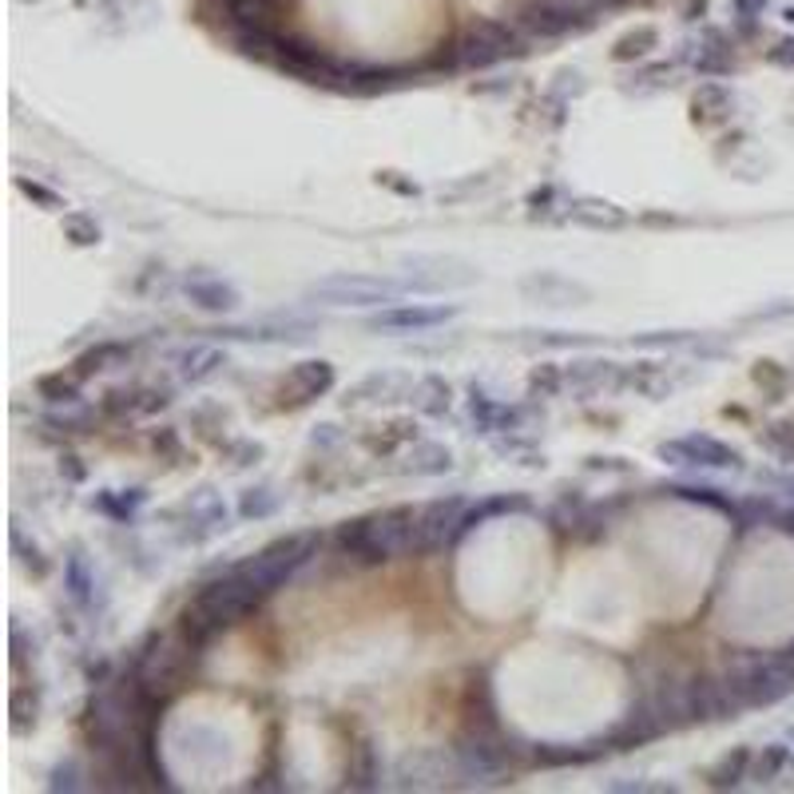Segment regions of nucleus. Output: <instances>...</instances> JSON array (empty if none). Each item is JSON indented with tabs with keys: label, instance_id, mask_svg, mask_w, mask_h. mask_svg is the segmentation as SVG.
<instances>
[{
	"label": "nucleus",
	"instance_id": "1",
	"mask_svg": "<svg viewBox=\"0 0 794 794\" xmlns=\"http://www.w3.org/2000/svg\"><path fill=\"white\" fill-rule=\"evenodd\" d=\"M263 600H266L263 592H259L239 568L230 565L227 572L207 580L196 596L187 600L184 612H179V620H175V632L184 635L191 647L207 652L223 632H230L239 620H247Z\"/></svg>",
	"mask_w": 794,
	"mask_h": 794
},
{
	"label": "nucleus",
	"instance_id": "2",
	"mask_svg": "<svg viewBox=\"0 0 794 794\" xmlns=\"http://www.w3.org/2000/svg\"><path fill=\"white\" fill-rule=\"evenodd\" d=\"M414 529H417V508L414 505H393L369 517L345 520L338 529V553L345 560H354L357 568H378L390 565L398 556L414 553Z\"/></svg>",
	"mask_w": 794,
	"mask_h": 794
},
{
	"label": "nucleus",
	"instance_id": "3",
	"mask_svg": "<svg viewBox=\"0 0 794 794\" xmlns=\"http://www.w3.org/2000/svg\"><path fill=\"white\" fill-rule=\"evenodd\" d=\"M199 659H203V652L187 644L179 632H155L148 635V644L139 647L136 659H131V676L155 700L172 703L191 683V671H196Z\"/></svg>",
	"mask_w": 794,
	"mask_h": 794
},
{
	"label": "nucleus",
	"instance_id": "4",
	"mask_svg": "<svg viewBox=\"0 0 794 794\" xmlns=\"http://www.w3.org/2000/svg\"><path fill=\"white\" fill-rule=\"evenodd\" d=\"M323 549V532L318 529H306V532H290V537H278V541L263 544L254 556L239 560V572L251 580L263 596H275L278 588H287L302 568L311 565L314 556Z\"/></svg>",
	"mask_w": 794,
	"mask_h": 794
},
{
	"label": "nucleus",
	"instance_id": "5",
	"mask_svg": "<svg viewBox=\"0 0 794 794\" xmlns=\"http://www.w3.org/2000/svg\"><path fill=\"white\" fill-rule=\"evenodd\" d=\"M723 680L743 711H751V707H774L786 695H794V656L739 659V664H731L723 671Z\"/></svg>",
	"mask_w": 794,
	"mask_h": 794
},
{
	"label": "nucleus",
	"instance_id": "6",
	"mask_svg": "<svg viewBox=\"0 0 794 794\" xmlns=\"http://www.w3.org/2000/svg\"><path fill=\"white\" fill-rule=\"evenodd\" d=\"M405 294H409L405 282H393V278L330 275V278H318V282L306 290V302H314V306H330V311H381V306L402 302Z\"/></svg>",
	"mask_w": 794,
	"mask_h": 794
},
{
	"label": "nucleus",
	"instance_id": "7",
	"mask_svg": "<svg viewBox=\"0 0 794 794\" xmlns=\"http://www.w3.org/2000/svg\"><path fill=\"white\" fill-rule=\"evenodd\" d=\"M529 52V33L520 24L505 21H472L465 33L453 40V60L457 68H493L501 60Z\"/></svg>",
	"mask_w": 794,
	"mask_h": 794
},
{
	"label": "nucleus",
	"instance_id": "8",
	"mask_svg": "<svg viewBox=\"0 0 794 794\" xmlns=\"http://www.w3.org/2000/svg\"><path fill=\"white\" fill-rule=\"evenodd\" d=\"M600 0H532L517 16V24L529 36L541 40H560L568 33H584L596 21Z\"/></svg>",
	"mask_w": 794,
	"mask_h": 794
},
{
	"label": "nucleus",
	"instance_id": "9",
	"mask_svg": "<svg viewBox=\"0 0 794 794\" xmlns=\"http://www.w3.org/2000/svg\"><path fill=\"white\" fill-rule=\"evenodd\" d=\"M656 457L664 465H680V469H743V453L711 433H683L664 445H656Z\"/></svg>",
	"mask_w": 794,
	"mask_h": 794
},
{
	"label": "nucleus",
	"instance_id": "10",
	"mask_svg": "<svg viewBox=\"0 0 794 794\" xmlns=\"http://www.w3.org/2000/svg\"><path fill=\"white\" fill-rule=\"evenodd\" d=\"M465 496H438L429 505L417 508V529H414V553L409 556H433L441 549H450L457 537V525L465 517Z\"/></svg>",
	"mask_w": 794,
	"mask_h": 794
},
{
	"label": "nucleus",
	"instance_id": "11",
	"mask_svg": "<svg viewBox=\"0 0 794 794\" xmlns=\"http://www.w3.org/2000/svg\"><path fill=\"white\" fill-rule=\"evenodd\" d=\"M453 318H457V306L393 302V306H381L366 326L374 330V335H429V330H438V326L453 323Z\"/></svg>",
	"mask_w": 794,
	"mask_h": 794
},
{
	"label": "nucleus",
	"instance_id": "12",
	"mask_svg": "<svg viewBox=\"0 0 794 794\" xmlns=\"http://www.w3.org/2000/svg\"><path fill=\"white\" fill-rule=\"evenodd\" d=\"M409 275H405V290L414 294H441V290H457L477 282V270L461 259H441V254H417L409 259Z\"/></svg>",
	"mask_w": 794,
	"mask_h": 794
},
{
	"label": "nucleus",
	"instance_id": "13",
	"mask_svg": "<svg viewBox=\"0 0 794 794\" xmlns=\"http://www.w3.org/2000/svg\"><path fill=\"white\" fill-rule=\"evenodd\" d=\"M659 735H664V719H659L656 703H652V695H640V700L612 723L604 743H608L612 751H640V747H647V743H656Z\"/></svg>",
	"mask_w": 794,
	"mask_h": 794
},
{
	"label": "nucleus",
	"instance_id": "14",
	"mask_svg": "<svg viewBox=\"0 0 794 794\" xmlns=\"http://www.w3.org/2000/svg\"><path fill=\"white\" fill-rule=\"evenodd\" d=\"M335 362H326V357H306L299 366L290 369L278 393H282V405L287 409H299V405H311L314 398H326V393L335 390Z\"/></svg>",
	"mask_w": 794,
	"mask_h": 794
},
{
	"label": "nucleus",
	"instance_id": "15",
	"mask_svg": "<svg viewBox=\"0 0 794 794\" xmlns=\"http://www.w3.org/2000/svg\"><path fill=\"white\" fill-rule=\"evenodd\" d=\"M565 381L572 398H596V393H620L628 390V366L604 362V357H584L565 366Z\"/></svg>",
	"mask_w": 794,
	"mask_h": 794
},
{
	"label": "nucleus",
	"instance_id": "16",
	"mask_svg": "<svg viewBox=\"0 0 794 794\" xmlns=\"http://www.w3.org/2000/svg\"><path fill=\"white\" fill-rule=\"evenodd\" d=\"M409 390H414V378L402 374V369H378V374H366V378L350 386L345 393V405H393V402H409Z\"/></svg>",
	"mask_w": 794,
	"mask_h": 794
},
{
	"label": "nucleus",
	"instance_id": "17",
	"mask_svg": "<svg viewBox=\"0 0 794 794\" xmlns=\"http://www.w3.org/2000/svg\"><path fill=\"white\" fill-rule=\"evenodd\" d=\"M450 771L461 774L457 767V755H445V751H417V755H405L402 759V771H398V779H402V791H426V786H445V779H450Z\"/></svg>",
	"mask_w": 794,
	"mask_h": 794
},
{
	"label": "nucleus",
	"instance_id": "18",
	"mask_svg": "<svg viewBox=\"0 0 794 794\" xmlns=\"http://www.w3.org/2000/svg\"><path fill=\"white\" fill-rule=\"evenodd\" d=\"M560 219L572 223V227H588V230H620L632 223V215H628L620 203H612V199L580 196V199H568L565 211H560Z\"/></svg>",
	"mask_w": 794,
	"mask_h": 794
},
{
	"label": "nucleus",
	"instance_id": "19",
	"mask_svg": "<svg viewBox=\"0 0 794 794\" xmlns=\"http://www.w3.org/2000/svg\"><path fill=\"white\" fill-rule=\"evenodd\" d=\"M465 405H469V421L477 426V433H517V429H525V414H520V405H508V402H501V398H489L484 390H469Z\"/></svg>",
	"mask_w": 794,
	"mask_h": 794
},
{
	"label": "nucleus",
	"instance_id": "20",
	"mask_svg": "<svg viewBox=\"0 0 794 794\" xmlns=\"http://www.w3.org/2000/svg\"><path fill=\"white\" fill-rule=\"evenodd\" d=\"M172 362H175V374H179V381H187V386H203V381L219 378L223 369L230 366L227 350H223V345H215V342L184 345V350H179Z\"/></svg>",
	"mask_w": 794,
	"mask_h": 794
},
{
	"label": "nucleus",
	"instance_id": "21",
	"mask_svg": "<svg viewBox=\"0 0 794 794\" xmlns=\"http://www.w3.org/2000/svg\"><path fill=\"white\" fill-rule=\"evenodd\" d=\"M184 294L203 314H235L242 306V294L219 275H191L184 282Z\"/></svg>",
	"mask_w": 794,
	"mask_h": 794
},
{
	"label": "nucleus",
	"instance_id": "22",
	"mask_svg": "<svg viewBox=\"0 0 794 794\" xmlns=\"http://www.w3.org/2000/svg\"><path fill=\"white\" fill-rule=\"evenodd\" d=\"M187 532L184 541H211L215 532H227V520H230V508L223 505L219 496H215V489H199L191 501H187Z\"/></svg>",
	"mask_w": 794,
	"mask_h": 794
},
{
	"label": "nucleus",
	"instance_id": "23",
	"mask_svg": "<svg viewBox=\"0 0 794 794\" xmlns=\"http://www.w3.org/2000/svg\"><path fill=\"white\" fill-rule=\"evenodd\" d=\"M345 791H378L381 786V755L374 747V739L369 735H354L350 743V755H345Z\"/></svg>",
	"mask_w": 794,
	"mask_h": 794
},
{
	"label": "nucleus",
	"instance_id": "24",
	"mask_svg": "<svg viewBox=\"0 0 794 794\" xmlns=\"http://www.w3.org/2000/svg\"><path fill=\"white\" fill-rule=\"evenodd\" d=\"M172 405V393L167 390H112L100 402V414L112 417V421H124V417H151Z\"/></svg>",
	"mask_w": 794,
	"mask_h": 794
},
{
	"label": "nucleus",
	"instance_id": "25",
	"mask_svg": "<svg viewBox=\"0 0 794 794\" xmlns=\"http://www.w3.org/2000/svg\"><path fill=\"white\" fill-rule=\"evenodd\" d=\"M604 755H612L604 735L592 743H532V763H541V767H588Z\"/></svg>",
	"mask_w": 794,
	"mask_h": 794
},
{
	"label": "nucleus",
	"instance_id": "26",
	"mask_svg": "<svg viewBox=\"0 0 794 794\" xmlns=\"http://www.w3.org/2000/svg\"><path fill=\"white\" fill-rule=\"evenodd\" d=\"M453 469V450L450 445H438V441H417L402 453V465L398 472L405 477H441V472Z\"/></svg>",
	"mask_w": 794,
	"mask_h": 794
},
{
	"label": "nucleus",
	"instance_id": "27",
	"mask_svg": "<svg viewBox=\"0 0 794 794\" xmlns=\"http://www.w3.org/2000/svg\"><path fill=\"white\" fill-rule=\"evenodd\" d=\"M409 405H414V414H421V417H450L453 386L441 378V374H421V378H414Z\"/></svg>",
	"mask_w": 794,
	"mask_h": 794
},
{
	"label": "nucleus",
	"instance_id": "28",
	"mask_svg": "<svg viewBox=\"0 0 794 794\" xmlns=\"http://www.w3.org/2000/svg\"><path fill=\"white\" fill-rule=\"evenodd\" d=\"M127 362H131V345L108 338V342H96L92 350H84V354L76 357V374H80V378H96V374H108V369L127 366Z\"/></svg>",
	"mask_w": 794,
	"mask_h": 794
},
{
	"label": "nucleus",
	"instance_id": "29",
	"mask_svg": "<svg viewBox=\"0 0 794 794\" xmlns=\"http://www.w3.org/2000/svg\"><path fill=\"white\" fill-rule=\"evenodd\" d=\"M751 763H755V751L751 747L727 751L723 759L707 771V786H711V791H739L743 779H751Z\"/></svg>",
	"mask_w": 794,
	"mask_h": 794
},
{
	"label": "nucleus",
	"instance_id": "30",
	"mask_svg": "<svg viewBox=\"0 0 794 794\" xmlns=\"http://www.w3.org/2000/svg\"><path fill=\"white\" fill-rule=\"evenodd\" d=\"M731 68H735V56H731L727 36L719 33V28H707V33H703L700 56H695V76L711 80V76H727Z\"/></svg>",
	"mask_w": 794,
	"mask_h": 794
},
{
	"label": "nucleus",
	"instance_id": "31",
	"mask_svg": "<svg viewBox=\"0 0 794 794\" xmlns=\"http://www.w3.org/2000/svg\"><path fill=\"white\" fill-rule=\"evenodd\" d=\"M64 588H68V600L80 612H92L96 604V568L84 560L80 553H72L64 560Z\"/></svg>",
	"mask_w": 794,
	"mask_h": 794
},
{
	"label": "nucleus",
	"instance_id": "32",
	"mask_svg": "<svg viewBox=\"0 0 794 794\" xmlns=\"http://www.w3.org/2000/svg\"><path fill=\"white\" fill-rule=\"evenodd\" d=\"M529 508V501L525 496H508V493H501V496H489V501H481L477 508H465V517H461V525H457V537H453V544L457 541H465L472 529H481L484 520L489 517H501V513H525Z\"/></svg>",
	"mask_w": 794,
	"mask_h": 794
},
{
	"label": "nucleus",
	"instance_id": "33",
	"mask_svg": "<svg viewBox=\"0 0 794 794\" xmlns=\"http://www.w3.org/2000/svg\"><path fill=\"white\" fill-rule=\"evenodd\" d=\"M143 489H124V493H115V489H104V493L92 496V508L96 513H104V517H112L115 525H127V520L136 517V508L143 505Z\"/></svg>",
	"mask_w": 794,
	"mask_h": 794
},
{
	"label": "nucleus",
	"instance_id": "34",
	"mask_svg": "<svg viewBox=\"0 0 794 794\" xmlns=\"http://www.w3.org/2000/svg\"><path fill=\"white\" fill-rule=\"evenodd\" d=\"M731 112V92L723 84H700V92L691 96V119L695 124H711Z\"/></svg>",
	"mask_w": 794,
	"mask_h": 794
},
{
	"label": "nucleus",
	"instance_id": "35",
	"mask_svg": "<svg viewBox=\"0 0 794 794\" xmlns=\"http://www.w3.org/2000/svg\"><path fill=\"white\" fill-rule=\"evenodd\" d=\"M652 48H659V28L640 24V28L623 33L620 40L612 45V60H616V64H632V60H644Z\"/></svg>",
	"mask_w": 794,
	"mask_h": 794
},
{
	"label": "nucleus",
	"instance_id": "36",
	"mask_svg": "<svg viewBox=\"0 0 794 794\" xmlns=\"http://www.w3.org/2000/svg\"><path fill=\"white\" fill-rule=\"evenodd\" d=\"M80 374L72 369V374H48V378H40L36 381V393L45 398V402H52V405H72V402H80Z\"/></svg>",
	"mask_w": 794,
	"mask_h": 794
},
{
	"label": "nucleus",
	"instance_id": "37",
	"mask_svg": "<svg viewBox=\"0 0 794 794\" xmlns=\"http://www.w3.org/2000/svg\"><path fill=\"white\" fill-rule=\"evenodd\" d=\"M671 496H680V501H691V505H707V508H719V513H727V517H735L739 505L731 501V496H723L719 489H711V484H668Z\"/></svg>",
	"mask_w": 794,
	"mask_h": 794
},
{
	"label": "nucleus",
	"instance_id": "38",
	"mask_svg": "<svg viewBox=\"0 0 794 794\" xmlns=\"http://www.w3.org/2000/svg\"><path fill=\"white\" fill-rule=\"evenodd\" d=\"M278 505H282V493H275L270 484H259V489H247V493L239 496V517L266 520V517H275Z\"/></svg>",
	"mask_w": 794,
	"mask_h": 794
},
{
	"label": "nucleus",
	"instance_id": "39",
	"mask_svg": "<svg viewBox=\"0 0 794 794\" xmlns=\"http://www.w3.org/2000/svg\"><path fill=\"white\" fill-rule=\"evenodd\" d=\"M60 230H64V239L72 247H96V242L104 239V230L100 223L88 215V211H64V219H60Z\"/></svg>",
	"mask_w": 794,
	"mask_h": 794
},
{
	"label": "nucleus",
	"instance_id": "40",
	"mask_svg": "<svg viewBox=\"0 0 794 794\" xmlns=\"http://www.w3.org/2000/svg\"><path fill=\"white\" fill-rule=\"evenodd\" d=\"M786 759H791V751H786L783 743H767V747L755 755V763H751V779H755V783H774V779L783 774Z\"/></svg>",
	"mask_w": 794,
	"mask_h": 794
},
{
	"label": "nucleus",
	"instance_id": "41",
	"mask_svg": "<svg viewBox=\"0 0 794 794\" xmlns=\"http://www.w3.org/2000/svg\"><path fill=\"white\" fill-rule=\"evenodd\" d=\"M568 390L565 381V366H532L529 374V398H537V402H549V398H560V393Z\"/></svg>",
	"mask_w": 794,
	"mask_h": 794
},
{
	"label": "nucleus",
	"instance_id": "42",
	"mask_svg": "<svg viewBox=\"0 0 794 794\" xmlns=\"http://www.w3.org/2000/svg\"><path fill=\"white\" fill-rule=\"evenodd\" d=\"M282 0H227V12L235 28L239 24H270V16L278 12Z\"/></svg>",
	"mask_w": 794,
	"mask_h": 794
},
{
	"label": "nucleus",
	"instance_id": "43",
	"mask_svg": "<svg viewBox=\"0 0 794 794\" xmlns=\"http://www.w3.org/2000/svg\"><path fill=\"white\" fill-rule=\"evenodd\" d=\"M691 342H695L691 330H652V335L632 338V345H640V350H671V345H691Z\"/></svg>",
	"mask_w": 794,
	"mask_h": 794
},
{
	"label": "nucleus",
	"instance_id": "44",
	"mask_svg": "<svg viewBox=\"0 0 794 794\" xmlns=\"http://www.w3.org/2000/svg\"><path fill=\"white\" fill-rule=\"evenodd\" d=\"M16 187H21V196H28L33 203H40L45 211H64L68 203L60 199V191H52V187L45 184H33V179H24V175H16Z\"/></svg>",
	"mask_w": 794,
	"mask_h": 794
},
{
	"label": "nucleus",
	"instance_id": "45",
	"mask_svg": "<svg viewBox=\"0 0 794 794\" xmlns=\"http://www.w3.org/2000/svg\"><path fill=\"white\" fill-rule=\"evenodd\" d=\"M80 767H76V763H56V767H52V774H48V791H80Z\"/></svg>",
	"mask_w": 794,
	"mask_h": 794
},
{
	"label": "nucleus",
	"instance_id": "46",
	"mask_svg": "<svg viewBox=\"0 0 794 794\" xmlns=\"http://www.w3.org/2000/svg\"><path fill=\"white\" fill-rule=\"evenodd\" d=\"M151 450L160 453H167V457H172V465H179V461H184V441H179V433H175V429H163V433H155V438H151Z\"/></svg>",
	"mask_w": 794,
	"mask_h": 794
},
{
	"label": "nucleus",
	"instance_id": "47",
	"mask_svg": "<svg viewBox=\"0 0 794 794\" xmlns=\"http://www.w3.org/2000/svg\"><path fill=\"white\" fill-rule=\"evenodd\" d=\"M544 338H537V342L529 345H553V350H565V345H580L588 342V335H565V330H541Z\"/></svg>",
	"mask_w": 794,
	"mask_h": 794
},
{
	"label": "nucleus",
	"instance_id": "48",
	"mask_svg": "<svg viewBox=\"0 0 794 794\" xmlns=\"http://www.w3.org/2000/svg\"><path fill=\"white\" fill-rule=\"evenodd\" d=\"M767 445L791 457V453H794V426H771V429H767Z\"/></svg>",
	"mask_w": 794,
	"mask_h": 794
},
{
	"label": "nucleus",
	"instance_id": "49",
	"mask_svg": "<svg viewBox=\"0 0 794 794\" xmlns=\"http://www.w3.org/2000/svg\"><path fill=\"white\" fill-rule=\"evenodd\" d=\"M767 60H771V64H779V68H794V36L779 40V45L767 52Z\"/></svg>",
	"mask_w": 794,
	"mask_h": 794
},
{
	"label": "nucleus",
	"instance_id": "50",
	"mask_svg": "<svg viewBox=\"0 0 794 794\" xmlns=\"http://www.w3.org/2000/svg\"><path fill=\"white\" fill-rule=\"evenodd\" d=\"M60 472H68V481H76V484L88 477V469L80 465V457H64V461H60Z\"/></svg>",
	"mask_w": 794,
	"mask_h": 794
},
{
	"label": "nucleus",
	"instance_id": "51",
	"mask_svg": "<svg viewBox=\"0 0 794 794\" xmlns=\"http://www.w3.org/2000/svg\"><path fill=\"white\" fill-rule=\"evenodd\" d=\"M763 4H767V0H735V12L743 16V21H747V28L755 24V12H759Z\"/></svg>",
	"mask_w": 794,
	"mask_h": 794
},
{
	"label": "nucleus",
	"instance_id": "52",
	"mask_svg": "<svg viewBox=\"0 0 794 794\" xmlns=\"http://www.w3.org/2000/svg\"><path fill=\"white\" fill-rule=\"evenodd\" d=\"M783 21H786V24H794V9H786V12H783Z\"/></svg>",
	"mask_w": 794,
	"mask_h": 794
},
{
	"label": "nucleus",
	"instance_id": "53",
	"mask_svg": "<svg viewBox=\"0 0 794 794\" xmlns=\"http://www.w3.org/2000/svg\"><path fill=\"white\" fill-rule=\"evenodd\" d=\"M791 739H794V735H791Z\"/></svg>",
	"mask_w": 794,
	"mask_h": 794
}]
</instances>
